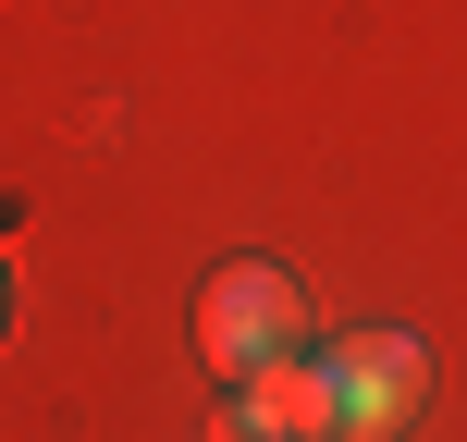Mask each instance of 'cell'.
<instances>
[{"label":"cell","mask_w":467,"mask_h":442,"mask_svg":"<svg viewBox=\"0 0 467 442\" xmlns=\"http://www.w3.org/2000/svg\"><path fill=\"white\" fill-rule=\"evenodd\" d=\"M307 344V295L296 271H271V258H234V271L197 283V356H210L222 381H258L271 356Z\"/></svg>","instance_id":"6da1fadb"},{"label":"cell","mask_w":467,"mask_h":442,"mask_svg":"<svg viewBox=\"0 0 467 442\" xmlns=\"http://www.w3.org/2000/svg\"><path fill=\"white\" fill-rule=\"evenodd\" d=\"M210 442H283V430L258 418V406H222V430H210Z\"/></svg>","instance_id":"277c9868"},{"label":"cell","mask_w":467,"mask_h":442,"mask_svg":"<svg viewBox=\"0 0 467 442\" xmlns=\"http://www.w3.org/2000/svg\"><path fill=\"white\" fill-rule=\"evenodd\" d=\"M246 406H258V418H271L283 442H332V369H320V344L271 356V369L246 381Z\"/></svg>","instance_id":"3957f363"},{"label":"cell","mask_w":467,"mask_h":442,"mask_svg":"<svg viewBox=\"0 0 467 442\" xmlns=\"http://www.w3.org/2000/svg\"><path fill=\"white\" fill-rule=\"evenodd\" d=\"M320 369H332V442H394L431 394V356L406 332H332Z\"/></svg>","instance_id":"7a4b0ae2"}]
</instances>
